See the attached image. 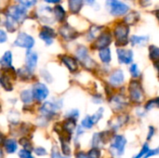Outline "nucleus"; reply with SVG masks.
<instances>
[{"label": "nucleus", "mask_w": 159, "mask_h": 158, "mask_svg": "<svg viewBox=\"0 0 159 158\" xmlns=\"http://www.w3.org/2000/svg\"><path fill=\"white\" fill-rule=\"evenodd\" d=\"M53 13H54V16H55V18L59 20V21H61V20H64V18H65V11H64V9H63V7H61V6H56L55 7H54V9H53Z\"/></svg>", "instance_id": "nucleus-26"}, {"label": "nucleus", "mask_w": 159, "mask_h": 158, "mask_svg": "<svg viewBox=\"0 0 159 158\" xmlns=\"http://www.w3.org/2000/svg\"><path fill=\"white\" fill-rule=\"evenodd\" d=\"M52 9L49 7H42L39 8V17L42 19L43 21L46 22H53L51 20H53L52 16Z\"/></svg>", "instance_id": "nucleus-18"}, {"label": "nucleus", "mask_w": 159, "mask_h": 158, "mask_svg": "<svg viewBox=\"0 0 159 158\" xmlns=\"http://www.w3.org/2000/svg\"><path fill=\"white\" fill-rule=\"evenodd\" d=\"M156 107H158V98H156L154 100L149 101L145 105L146 110H152V109H154Z\"/></svg>", "instance_id": "nucleus-35"}, {"label": "nucleus", "mask_w": 159, "mask_h": 158, "mask_svg": "<svg viewBox=\"0 0 159 158\" xmlns=\"http://www.w3.org/2000/svg\"><path fill=\"white\" fill-rule=\"evenodd\" d=\"M61 61L69 69V71H71L73 73L75 72V71H77V68H78L77 61L75 59H74L73 57L63 55V56H61Z\"/></svg>", "instance_id": "nucleus-17"}, {"label": "nucleus", "mask_w": 159, "mask_h": 158, "mask_svg": "<svg viewBox=\"0 0 159 158\" xmlns=\"http://www.w3.org/2000/svg\"><path fill=\"white\" fill-rule=\"evenodd\" d=\"M57 109H58V105L56 103H52L51 102H45L41 106L40 112L44 116H46L47 118H49V117H52L56 114Z\"/></svg>", "instance_id": "nucleus-10"}, {"label": "nucleus", "mask_w": 159, "mask_h": 158, "mask_svg": "<svg viewBox=\"0 0 159 158\" xmlns=\"http://www.w3.org/2000/svg\"><path fill=\"white\" fill-rule=\"evenodd\" d=\"M106 5L110 10L111 14L115 15V16L123 15V14L127 13L129 9V7L126 4H124L118 0H107Z\"/></svg>", "instance_id": "nucleus-4"}, {"label": "nucleus", "mask_w": 159, "mask_h": 158, "mask_svg": "<svg viewBox=\"0 0 159 158\" xmlns=\"http://www.w3.org/2000/svg\"><path fill=\"white\" fill-rule=\"evenodd\" d=\"M4 147L8 154H13L18 149L17 142L13 139H7L4 142Z\"/></svg>", "instance_id": "nucleus-21"}, {"label": "nucleus", "mask_w": 159, "mask_h": 158, "mask_svg": "<svg viewBox=\"0 0 159 158\" xmlns=\"http://www.w3.org/2000/svg\"><path fill=\"white\" fill-rule=\"evenodd\" d=\"M124 73L122 70H116L111 75H110V78H109V82L110 84L113 86V87H118L120 86L123 82H124Z\"/></svg>", "instance_id": "nucleus-15"}, {"label": "nucleus", "mask_w": 159, "mask_h": 158, "mask_svg": "<svg viewBox=\"0 0 159 158\" xmlns=\"http://www.w3.org/2000/svg\"><path fill=\"white\" fill-rule=\"evenodd\" d=\"M20 144L23 147V150H26V151H31L33 150V145L32 143L30 142V141L26 138H21L20 140Z\"/></svg>", "instance_id": "nucleus-32"}, {"label": "nucleus", "mask_w": 159, "mask_h": 158, "mask_svg": "<svg viewBox=\"0 0 159 158\" xmlns=\"http://www.w3.org/2000/svg\"><path fill=\"white\" fill-rule=\"evenodd\" d=\"M75 157L76 158H89L88 157V156L84 153V152H78V153H76V155H75Z\"/></svg>", "instance_id": "nucleus-47"}, {"label": "nucleus", "mask_w": 159, "mask_h": 158, "mask_svg": "<svg viewBox=\"0 0 159 158\" xmlns=\"http://www.w3.org/2000/svg\"><path fill=\"white\" fill-rule=\"evenodd\" d=\"M34 153H35L37 156H40L47 155V151H46L44 148H42V147H38V148H36V149L34 150Z\"/></svg>", "instance_id": "nucleus-45"}, {"label": "nucleus", "mask_w": 159, "mask_h": 158, "mask_svg": "<svg viewBox=\"0 0 159 158\" xmlns=\"http://www.w3.org/2000/svg\"><path fill=\"white\" fill-rule=\"evenodd\" d=\"M93 126V123L90 119V115H88L84 118V120L82 121V128L83 129H91Z\"/></svg>", "instance_id": "nucleus-34"}, {"label": "nucleus", "mask_w": 159, "mask_h": 158, "mask_svg": "<svg viewBox=\"0 0 159 158\" xmlns=\"http://www.w3.org/2000/svg\"><path fill=\"white\" fill-rule=\"evenodd\" d=\"M82 1H85V2H87L88 4H92V3L94 2V0H82Z\"/></svg>", "instance_id": "nucleus-52"}, {"label": "nucleus", "mask_w": 159, "mask_h": 158, "mask_svg": "<svg viewBox=\"0 0 159 158\" xmlns=\"http://www.w3.org/2000/svg\"><path fill=\"white\" fill-rule=\"evenodd\" d=\"M149 40L148 36H137V35H133L130 38V42L133 46H143L145 45Z\"/></svg>", "instance_id": "nucleus-25"}, {"label": "nucleus", "mask_w": 159, "mask_h": 158, "mask_svg": "<svg viewBox=\"0 0 159 158\" xmlns=\"http://www.w3.org/2000/svg\"><path fill=\"white\" fill-rule=\"evenodd\" d=\"M79 116V112L77 110H72L71 112H68L67 114V118L68 119H73V120H76Z\"/></svg>", "instance_id": "nucleus-40"}, {"label": "nucleus", "mask_w": 159, "mask_h": 158, "mask_svg": "<svg viewBox=\"0 0 159 158\" xmlns=\"http://www.w3.org/2000/svg\"><path fill=\"white\" fill-rule=\"evenodd\" d=\"M111 106L113 107L114 110L116 111H120L122 110L123 108H125L128 104V102H127V99L122 96V95H117L116 97H114L112 100H111Z\"/></svg>", "instance_id": "nucleus-13"}, {"label": "nucleus", "mask_w": 159, "mask_h": 158, "mask_svg": "<svg viewBox=\"0 0 159 158\" xmlns=\"http://www.w3.org/2000/svg\"><path fill=\"white\" fill-rule=\"evenodd\" d=\"M51 158H66V157L62 156L60 154V152L57 150V148L55 147V148H53V150H52V152H51Z\"/></svg>", "instance_id": "nucleus-44"}, {"label": "nucleus", "mask_w": 159, "mask_h": 158, "mask_svg": "<svg viewBox=\"0 0 159 158\" xmlns=\"http://www.w3.org/2000/svg\"><path fill=\"white\" fill-rule=\"evenodd\" d=\"M37 54L34 51H28L26 54V68L30 71L33 72L34 68L36 67L37 64Z\"/></svg>", "instance_id": "nucleus-16"}, {"label": "nucleus", "mask_w": 159, "mask_h": 158, "mask_svg": "<svg viewBox=\"0 0 159 158\" xmlns=\"http://www.w3.org/2000/svg\"><path fill=\"white\" fill-rule=\"evenodd\" d=\"M87 156L89 158H101V151L98 148H92Z\"/></svg>", "instance_id": "nucleus-36"}, {"label": "nucleus", "mask_w": 159, "mask_h": 158, "mask_svg": "<svg viewBox=\"0 0 159 158\" xmlns=\"http://www.w3.org/2000/svg\"><path fill=\"white\" fill-rule=\"evenodd\" d=\"M32 95H33V98H34L36 101L43 102L48 96V89L44 84L36 83L33 87Z\"/></svg>", "instance_id": "nucleus-8"}, {"label": "nucleus", "mask_w": 159, "mask_h": 158, "mask_svg": "<svg viewBox=\"0 0 159 158\" xmlns=\"http://www.w3.org/2000/svg\"><path fill=\"white\" fill-rule=\"evenodd\" d=\"M91 144H92V146L94 148H98V147H100L101 145L103 144L101 134H98V133L94 134V136L92 138V141H91Z\"/></svg>", "instance_id": "nucleus-31"}, {"label": "nucleus", "mask_w": 159, "mask_h": 158, "mask_svg": "<svg viewBox=\"0 0 159 158\" xmlns=\"http://www.w3.org/2000/svg\"><path fill=\"white\" fill-rule=\"evenodd\" d=\"M102 115H103V108H100L97 113H95L93 115L90 116V119L93 123V125H95L96 123H98V121L102 117Z\"/></svg>", "instance_id": "nucleus-33"}, {"label": "nucleus", "mask_w": 159, "mask_h": 158, "mask_svg": "<svg viewBox=\"0 0 159 158\" xmlns=\"http://www.w3.org/2000/svg\"><path fill=\"white\" fill-rule=\"evenodd\" d=\"M130 100L135 103H141L144 98V92L142 85L137 81H131L129 86Z\"/></svg>", "instance_id": "nucleus-1"}, {"label": "nucleus", "mask_w": 159, "mask_h": 158, "mask_svg": "<svg viewBox=\"0 0 159 158\" xmlns=\"http://www.w3.org/2000/svg\"><path fill=\"white\" fill-rule=\"evenodd\" d=\"M129 33V28L128 27V25H125L122 23L116 25L115 29V36H116L117 46H125L128 44Z\"/></svg>", "instance_id": "nucleus-3"}, {"label": "nucleus", "mask_w": 159, "mask_h": 158, "mask_svg": "<svg viewBox=\"0 0 159 158\" xmlns=\"http://www.w3.org/2000/svg\"><path fill=\"white\" fill-rule=\"evenodd\" d=\"M8 16L16 22H22L26 18V9L21 6H12L8 8Z\"/></svg>", "instance_id": "nucleus-6"}, {"label": "nucleus", "mask_w": 159, "mask_h": 158, "mask_svg": "<svg viewBox=\"0 0 159 158\" xmlns=\"http://www.w3.org/2000/svg\"><path fill=\"white\" fill-rule=\"evenodd\" d=\"M100 30H101V28H99L97 26H92L89 33V40L94 39L96 37V35L100 33Z\"/></svg>", "instance_id": "nucleus-37"}, {"label": "nucleus", "mask_w": 159, "mask_h": 158, "mask_svg": "<svg viewBox=\"0 0 159 158\" xmlns=\"http://www.w3.org/2000/svg\"><path fill=\"white\" fill-rule=\"evenodd\" d=\"M117 56L120 63L129 64L133 61V53L129 49H123V48L117 49Z\"/></svg>", "instance_id": "nucleus-11"}, {"label": "nucleus", "mask_w": 159, "mask_h": 158, "mask_svg": "<svg viewBox=\"0 0 159 158\" xmlns=\"http://www.w3.org/2000/svg\"><path fill=\"white\" fill-rule=\"evenodd\" d=\"M76 57L83 64V66H85L87 69H93L96 66L95 61L89 56V51L87 47H85L84 46H80L77 47Z\"/></svg>", "instance_id": "nucleus-2"}, {"label": "nucleus", "mask_w": 159, "mask_h": 158, "mask_svg": "<svg viewBox=\"0 0 159 158\" xmlns=\"http://www.w3.org/2000/svg\"><path fill=\"white\" fill-rule=\"evenodd\" d=\"M7 0H1V1H0V8L4 7L5 5L7 4Z\"/></svg>", "instance_id": "nucleus-50"}, {"label": "nucleus", "mask_w": 159, "mask_h": 158, "mask_svg": "<svg viewBox=\"0 0 159 158\" xmlns=\"http://www.w3.org/2000/svg\"><path fill=\"white\" fill-rule=\"evenodd\" d=\"M154 133H155V129L153 127H150V131H149V134H148V140H150L154 136Z\"/></svg>", "instance_id": "nucleus-48"}, {"label": "nucleus", "mask_w": 159, "mask_h": 158, "mask_svg": "<svg viewBox=\"0 0 159 158\" xmlns=\"http://www.w3.org/2000/svg\"><path fill=\"white\" fill-rule=\"evenodd\" d=\"M68 3H69V9L72 13L79 12L83 5L82 0H68Z\"/></svg>", "instance_id": "nucleus-23"}, {"label": "nucleus", "mask_w": 159, "mask_h": 158, "mask_svg": "<svg viewBox=\"0 0 159 158\" xmlns=\"http://www.w3.org/2000/svg\"><path fill=\"white\" fill-rule=\"evenodd\" d=\"M46 2H48V3H54V4H56V3H59L61 0H45Z\"/></svg>", "instance_id": "nucleus-51"}, {"label": "nucleus", "mask_w": 159, "mask_h": 158, "mask_svg": "<svg viewBox=\"0 0 159 158\" xmlns=\"http://www.w3.org/2000/svg\"><path fill=\"white\" fill-rule=\"evenodd\" d=\"M0 158H3V152H2L1 148H0Z\"/></svg>", "instance_id": "nucleus-53"}, {"label": "nucleus", "mask_w": 159, "mask_h": 158, "mask_svg": "<svg viewBox=\"0 0 159 158\" xmlns=\"http://www.w3.org/2000/svg\"><path fill=\"white\" fill-rule=\"evenodd\" d=\"M127 141L124 136L122 135H117L115 137L114 142L110 147V152L112 153L113 156H122L124 154L125 146H126Z\"/></svg>", "instance_id": "nucleus-5"}, {"label": "nucleus", "mask_w": 159, "mask_h": 158, "mask_svg": "<svg viewBox=\"0 0 159 158\" xmlns=\"http://www.w3.org/2000/svg\"><path fill=\"white\" fill-rule=\"evenodd\" d=\"M129 71H130V74H131L132 77L137 78V77L140 76V71H139V69H138V65H137V64H132V65L130 66Z\"/></svg>", "instance_id": "nucleus-38"}, {"label": "nucleus", "mask_w": 159, "mask_h": 158, "mask_svg": "<svg viewBox=\"0 0 159 158\" xmlns=\"http://www.w3.org/2000/svg\"><path fill=\"white\" fill-rule=\"evenodd\" d=\"M7 39V34L5 31L3 30H0V44L1 43H5Z\"/></svg>", "instance_id": "nucleus-46"}, {"label": "nucleus", "mask_w": 159, "mask_h": 158, "mask_svg": "<svg viewBox=\"0 0 159 158\" xmlns=\"http://www.w3.org/2000/svg\"><path fill=\"white\" fill-rule=\"evenodd\" d=\"M149 52H150V59L155 61H157L159 58L158 47H156V46H151L149 47Z\"/></svg>", "instance_id": "nucleus-30"}, {"label": "nucleus", "mask_w": 159, "mask_h": 158, "mask_svg": "<svg viewBox=\"0 0 159 158\" xmlns=\"http://www.w3.org/2000/svg\"><path fill=\"white\" fill-rule=\"evenodd\" d=\"M18 2H20L24 7H30L35 5L36 0H18Z\"/></svg>", "instance_id": "nucleus-41"}, {"label": "nucleus", "mask_w": 159, "mask_h": 158, "mask_svg": "<svg viewBox=\"0 0 159 158\" xmlns=\"http://www.w3.org/2000/svg\"><path fill=\"white\" fill-rule=\"evenodd\" d=\"M59 32H60L61 35L64 39H66V40H73V39H75L78 35L77 32L74 28H72L71 26H69V25H63V26H61L60 28Z\"/></svg>", "instance_id": "nucleus-12"}, {"label": "nucleus", "mask_w": 159, "mask_h": 158, "mask_svg": "<svg viewBox=\"0 0 159 158\" xmlns=\"http://www.w3.org/2000/svg\"><path fill=\"white\" fill-rule=\"evenodd\" d=\"M146 1H147L148 3H151V1H150V0H141V4H142V6H149V5L146 3Z\"/></svg>", "instance_id": "nucleus-49"}, {"label": "nucleus", "mask_w": 159, "mask_h": 158, "mask_svg": "<svg viewBox=\"0 0 159 158\" xmlns=\"http://www.w3.org/2000/svg\"><path fill=\"white\" fill-rule=\"evenodd\" d=\"M99 56H100L101 61L103 63H109L111 61V51H110V49L108 47L100 49Z\"/></svg>", "instance_id": "nucleus-24"}, {"label": "nucleus", "mask_w": 159, "mask_h": 158, "mask_svg": "<svg viewBox=\"0 0 159 158\" xmlns=\"http://www.w3.org/2000/svg\"><path fill=\"white\" fill-rule=\"evenodd\" d=\"M111 42H112L111 34L109 33H103L98 37V39L94 43V47L97 49H102L107 47L111 44Z\"/></svg>", "instance_id": "nucleus-9"}, {"label": "nucleus", "mask_w": 159, "mask_h": 158, "mask_svg": "<svg viewBox=\"0 0 159 158\" xmlns=\"http://www.w3.org/2000/svg\"><path fill=\"white\" fill-rule=\"evenodd\" d=\"M139 20V14L137 12H131L129 13L124 20L125 23H127L128 25H132V24H135L137 21Z\"/></svg>", "instance_id": "nucleus-27"}, {"label": "nucleus", "mask_w": 159, "mask_h": 158, "mask_svg": "<svg viewBox=\"0 0 159 158\" xmlns=\"http://www.w3.org/2000/svg\"><path fill=\"white\" fill-rule=\"evenodd\" d=\"M18 75L22 79V80H29L31 79L32 76V72H30L27 68H21L18 70Z\"/></svg>", "instance_id": "nucleus-28"}, {"label": "nucleus", "mask_w": 159, "mask_h": 158, "mask_svg": "<svg viewBox=\"0 0 159 158\" xmlns=\"http://www.w3.org/2000/svg\"><path fill=\"white\" fill-rule=\"evenodd\" d=\"M33 95H32V91L30 90H23L20 93V100L22 101V102L24 103H30L33 101Z\"/></svg>", "instance_id": "nucleus-29"}, {"label": "nucleus", "mask_w": 159, "mask_h": 158, "mask_svg": "<svg viewBox=\"0 0 159 158\" xmlns=\"http://www.w3.org/2000/svg\"><path fill=\"white\" fill-rule=\"evenodd\" d=\"M14 45L17 47H24V48L30 49L34 45V39L31 35H29L25 33H20L18 34V36L14 42Z\"/></svg>", "instance_id": "nucleus-7"}, {"label": "nucleus", "mask_w": 159, "mask_h": 158, "mask_svg": "<svg viewBox=\"0 0 159 158\" xmlns=\"http://www.w3.org/2000/svg\"><path fill=\"white\" fill-rule=\"evenodd\" d=\"M61 149H62V153L65 155V156H69L71 154V150H70V147L68 145V143L66 142H61Z\"/></svg>", "instance_id": "nucleus-43"}, {"label": "nucleus", "mask_w": 159, "mask_h": 158, "mask_svg": "<svg viewBox=\"0 0 159 158\" xmlns=\"http://www.w3.org/2000/svg\"><path fill=\"white\" fill-rule=\"evenodd\" d=\"M75 127H76V122L75 120H73V119H68V118L61 125L62 130L64 132H66L67 134H70V135H72V133L75 130Z\"/></svg>", "instance_id": "nucleus-20"}, {"label": "nucleus", "mask_w": 159, "mask_h": 158, "mask_svg": "<svg viewBox=\"0 0 159 158\" xmlns=\"http://www.w3.org/2000/svg\"><path fill=\"white\" fill-rule=\"evenodd\" d=\"M39 36L42 40L46 42L47 45H50L53 41V38L56 36V34H55V32L51 28L44 27L39 33Z\"/></svg>", "instance_id": "nucleus-14"}, {"label": "nucleus", "mask_w": 159, "mask_h": 158, "mask_svg": "<svg viewBox=\"0 0 159 158\" xmlns=\"http://www.w3.org/2000/svg\"><path fill=\"white\" fill-rule=\"evenodd\" d=\"M149 146H148V144H144L143 146V148H142V150H141V152L139 153V155L138 156H134L133 158H143L148 152H149Z\"/></svg>", "instance_id": "nucleus-39"}, {"label": "nucleus", "mask_w": 159, "mask_h": 158, "mask_svg": "<svg viewBox=\"0 0 159 158\" xmlns=\"http://www.w3.org/2000/svg\"><path fill=\"white\" fill-rule=\"evenodd\" d=\"M0 83H1L3 88L6 91H11L12 90V88H13L12 82H11V79L8 76V74H2L1 77H0Z\"/></svg>", "instance_id": "nucleus-22"}, {"label": "nucleus", "mask_w": 159, "mask_h": 158, "mask_svg": "<svg viewBox=\"0 0 159 158\" xmlns=\"http://www.w3.org/2000/svg\"><path fill=\"white\" fill-rule=\"evenodd\" d=\"M0 64L4 69H10L12 67V54L10 51H7L0 60Z\"/></svg>", "instance_id": "nucleus-19"}, {"label": "nucleus", "mask_w": 159, "mask_h": 158, "mask_svg": "<svg viewBox=\"0 0 159 158\" xmlns=\"http://www.w3.org/2000/svg\"><path fill=\"white\" fill-rule=\"evenodd\" d=\"M19 156H20V158H34V156L31 155V153L26 150H20L19 152Z\"/></svg>", "instance_id": "nucleus-42"}]
</instances>
